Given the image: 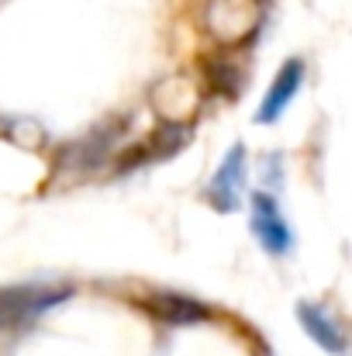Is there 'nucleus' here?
Instances as JSON below:
<instances>
[{"label": "nucleus", "mask_w": 352, "mask_h": 356, "mask_svg": "<svg viewBox=\"0 0 352 356\" xmlns=\"http://www.w3.org/2000/svg\"><path fill=\"white\" fill-rule=\"evenodd\" d=\"M297 318H301L304 332L315 339V346H321L325 353H332V356H346V353H349L346 329L339 325V318H335L325 305L301 301V305H297Z\"/></svg>", "instance_id": "0eeeda50"}, {"label": "nucleus", "mask_w": 352, "mask_h": 356, "mask_svg": "<svg viewBox=\"0 0 352 356\" xmlns=\"http://www.w3.org/2000/svg\"><path fill=\"white\" fill-rule=\"evenodd\" d=\"M249 208H252L249 229H252V236L259 242V249L269 252V256H287L294 249V232H290L287 218L280 215L276 197L269 191H255L252 201H249Z\"/></svg>", "instance_id": "f03ea898"}, {"label": "nucleus", "mask_w": 352, "mask_h": 356, "mask_svg": "<svg viewBox=\"0 0 352 356\" xmlns=\"http://www.w3.org/2000/svg\"><path fill=\"white\" fill-rule=\"evenodd\" d=\"M242 191H245V145L235 142L232 149H228V156L221 159V166L215 170L204 197L215 204V211L232 215V211H238V204H242Z\"/></svg>", "instance_id": "20e7f679"}, {"label": "nucleus", "mask_w": 352, "mask_h": 356, "mask_svg": "<svg viewBox=\"0 0 352 356\" xmlns=\"http://www.w3.org/2000/svg\"><path fill=\"white\" fill-rule=\"evenodd\" d=\"M142 308L152 315V322H162L169 329L180 325H201L211 318V308L190 294H176V291H152L149 298H142Z\"/></svg>", "instance_id": "39448f33"}, {"label": "nucleus", "mask_w": 352, "mask_h": 356, "mask_svg": "<svg viewBox=\"0 0 352 356\" xmlns=\"http://www.w3.org/2000/svg\"><path fill=\"white\" fill-rule=\"evenodd\" d=\"M259 21H262L259 0H211V7H208V28L225 45L245 42L259 28Z\"/></svg>", "instance_id": "7ed1b4c3"}, {"label": "nucleus", "mask_w": 352, "mask_h": 356, "mask_svg": "<svg viewBox=\"0 0 352 356\" xmlns=\"http://www.w3.org/2000/svg\"><path fill=\"white\" fill-rule=\"evenodd\" d=\"M301 87H304V59L294 56V59H287L280 66L276 80L269 83V90H266V97H262V104L255 111V124H273V121L283 118V111L290 108V101L297 97Z\"/></svg>", "instance_id": "423d86ee"}, {"label": "nucleus", "mask_w": 352, "mask_h": 356, "mask_svg": "<svg viewBox=\"0 0 352 356\" xmlns=\"http://www.w3.org/2000/svg\"><path fill=\"white\" fill-rule=\"evenodd\" d=\"M69 298H73V287H35V284L0 287V336L28 329L49 308H56Z\"/></svg>", "instance_id": "f257e3e1"}]
</instances>
